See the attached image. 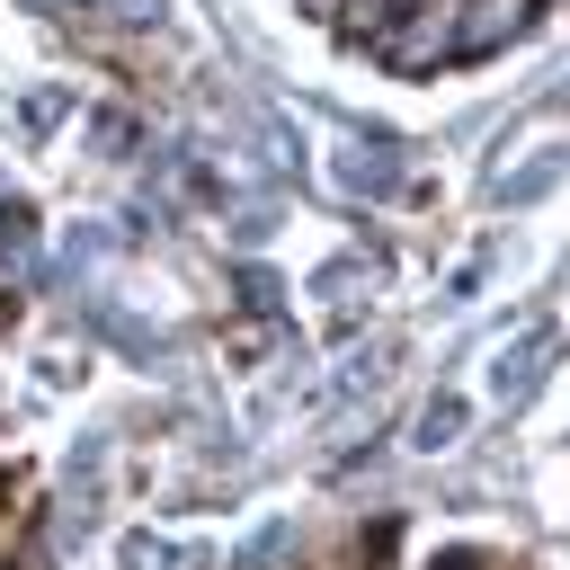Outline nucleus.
Returning a JSON list of instances; mask_svg holds the SVG:
<instances>
[{"label": "nucleus", "mask_w": 570, "mask_h": 570, "mask_svg": "<svg viewBox=\"0 0 570 570\" xmlns=\"http://www.w3.org/2000/svg\"><path fill=\"white\" fill-rule=\"evenodd\" d=\"M116 561H125V570H205L214 552H205V543H160V534H134Z\"/></svg>", "instance_id": "obj_5"}, {"label": "nucleus", "mask_w": 570, "mask_h": 570, "mask_svg": "<svg viewBox=\"0 0 570 570\" xmlns=\"http://www.w3.org/2000/svg\"><path fill=\"white\" fill-rule=\"evenodd\" d=\"M62 107H71V98H62V89H36V98H27V107H18V134H45V125H53V116H62Z\"/></svg>", "instance_id": "obj_7"}, {"label": "nucleus", "mask_w": 570, "mask_h": 570, "mask_svg": "<svg viewBox=\"0 0 570 570\" xmlns=\"http://www.w3.org/2000/svg\"><path fill=\"white\" fill-rule=\"evenodd\" d=\"M561 178H570V142H543L534 160L499 169V205H543V196H552Z\"/></svg>", "instance_id": "obj_4"}, {"label": "nucleus", "mask_w": 570, "mask_h": 570, "mask_svg": "<svg viewBox=\"0 0 570 570\" xmlns=\"http://www.w3.org/2000/svg\"><path fill=\"white\" fill-rule=\"evenodd\" d=\"M454 436H463V392H436V401L419 410V436H410V445H419V454H445Z\"/></svg>", "instance_id": "obj_6"}, {"label": "nucleus", "mask_w": 570, "mask_h": 570, "mask_svg": "<svg viewBox=\"0 0 570 570\" xmlns=\"http://www.w3.org/2000/svg\"><path fill=\"white\" fill-rule=\"evenodd\" d=\"M543 356H552V330H525L517 347H499V356H490V392H499V401L517 410V401H525V392L543 383Z\"/></svg>", "instance_id": "obj_3"}, {"label": "nucleus", "mask_w": 570, "mask_h": 570, "mask_svg": "<svg viewBox=\"0 0 570 570\" xmlns=\"http://www.w3.org/2000/svg\"><path fill=\"white\" fill-rule=\"evenodd\" d=\"M534 18V0H454V62H481L499 45H517Z\"/></svg>", "instance_id": "obj_2"}, {"label": "nucleus", "mask_w": 570, "mask_h": 570, "mask_svg": "<svg viewBox=\"0 0 570 570\" xmlns=\"http://www.w3.org/2000/svg\"><path fill=\"white\" fill-rule=\"evenodd\" d=\"M374 62H392V71H445L454 62V0H410L374 36Z\"/></svg>", "instance_id": "obj_1"}]
</instances>
